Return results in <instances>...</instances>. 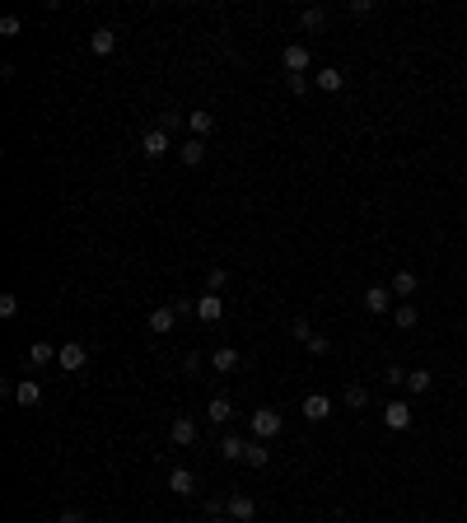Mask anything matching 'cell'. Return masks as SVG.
<instances>
[{
    "label": "cell",
    "mask_w": 467,
    "mask_h": 523,
    "mask_svg": "<svg viewBox=\"0 0 467 523\" xmlns=\"http://www.w3.org/2000/svg\"><path fill=\"white\" fill-rule=\"evenodd\" d=\"M169 150H173V140H169L164 126H150V131L140 136V154H145V159H164Z\"/></svg>",
    "instance_id": "cell-1"
},
{
    "label": "cell",
    "mask_w": 467,
    "mask_h": 523,
    "mask_svg": "<svg viewBox=\"0 0 467 523\" xmlns=\"http://www.w3.org/2000/svg\"><path fill=\"white\" fill-rule=\"evenodd\" d=\"M252 434H257V439H276L280 434V411L276 407H257V411H252Z\"/></svg>",
    "instance_id": "cell-2"
},
{
    "label": "cell",
    "mask_w": 467,
    "mask_h": 523,
    "mask_svg": "<svg viewBox=\"0 0 467 523\" xmlns=\"http://www.w3.org/2000/svg\"><path fill=\"white\" fill-rule=\"evenodd\" d=\"M84 360H89V351H84L79 341H66L61 351H56V365H61L66 374H79V370H84Z\"/></svg>",
    "instance_id": "cell-3"
},
{
    "label": "cell",
    "mask_w": 467,
    "mask_h": 523,
    "mask_svg": "<svg viewBox=\"0 0 467 523\" xmlns=\"http://www.w3.org/2000/svg\"><path fill=\"white\" fill-rule=\"evenodd\" d=\"M280 61H285V75H304L313 56H309V47H304V43H290V47H285V56H280Z\"/></svg>",
    "instance_id": "cell-4"
},
{
    "label": "cell",
    "mask_w": 467,
    "mask_h": 523,
    "mask_svg": "<svg viewBox=\"0 0 467 523\" xmlns=\"http://www.w3.org/2000/svg\"><path fill=\"white\" fill-rule=\"evenodd\" d=\"M224 514H229L234 523H252V514H257V505H252V495L234 491V495H229V505H224Z\"/></svg>",
    "instance_id": "cell-5"
},
{
    "label": "cell",
    "mask_w": 467,
    "mask_h": 523,
    "mask_svg": "<svg viewBox=\"0 0 467 523\" xmlns=\"http://www.w3.org/2000/svg\"><path fill=\"white\" fill-rule=\"evenodd\" d=\"M383 425H388V430H406V425H411V407H406L402 397H392L388 407H383Z\"/></svg>",
    "instance_id": "cell-6"
},
{
    "label": "cell",
    "mask_w": 467,
    "mask_h": 523,
    "mask_svg": "<svg viewBox=\"0 0 467 523\" xmlns=\"http://www.w3.org/2000/svg\"><path fill=\"white\" fill-rule=\"evenodd\" d=\"M178 318H183V313H178V304L155 308V313H150V332H155V337H164V332H173V327H178Z\"/></svg>",
    "instance_id": "cell-7"
},
{
    "label": "cell",
    "mask_w": 467,
    "mask_h": 523,
    "mask_svg": "<svg viewBox=\"0 0 467 523\" xmlns=\"http://www.w3.org/2000/svg\"><path fill=\"white\" fill-rule=\"evenodd\" d=\"M197 318H201V323H220V318H224V299L206 290L201 299H197Z\"/></svg>",
    "instance_id": "cell-8"
},
{
    "label": "cell",
    "mask_w": 467,
    "mask_h": 523,
    "mask_svg": "<svg viewBox=\"0 0 467 523\" xmlns=\"http://www.w3.org/2000/svg\"><path fill=\"white\" fill-rule=\"evenodd\" d=\"M392 299H397V294H392V290H383V285L365 290V308H369V313H388V308H392Z\"/></svg>",
    "instance_id": "cell-9"
},
{
    "label": "cell",
    "mask_w": 467,
    "mask_h": 523,
    "mask_svg": "<svg viewBox=\"0 0 467 523\" xmlns=\"http://www.w3.org/2000/svg\"><path fill=\"white\" fill-rule=\"evenodd\" d=\"M416 285H420V276H416V271H406V266H402V271L392 276V285H388V290L397 294V299H411V294H416Z\"/></svg>",
    "instance_id": "cell-10"
},
{
    "label": "cell",
    "mask_w": 467,
    "mask_h": 523,
    "mask_svg": "<svg viewBox=\"0 0 467 523\" xmlns=\"http://www.w3.org/2000/svg\"><path fill=\"white\" fill-rule=\"evenodd\" d=\"M342 84H346V79H342V70H337V66H323V70L313 75V89H323V93H337Z\"/></svg>",
    "instance_id": "cell-11"
},
{
    "label": "cell",
    "mask_w": 467,
    "mask_h": 523,
    "mask_svg": "<svg viewBox=\"0 0 467 523\" xmlns=\"http://www.w3.org/2000/svg\"><path fill=\"white\" fill-rule=\"evenodd\" d=\"M169 491L173 495H192V491H197V477H192L187 467H173V472H169Z\"/></svg>",
    "instance_id": "cell-12"
},
{
    "label": "cell",
    "mask_w": 467,
    "mask_h": 523,
    "mask_svg": "<svg viewBox=\"0 0 467 523\" xmlns=\"http://www.w3.org/2000/svg\"><path fill=\"white\" fill-rule=\"evenodd\" d=\"M187 126H192L197 140H206L210 131H215V112H187Z\"/></svg>",
    "instance_id": "cell-13"
},
{
    "label": "cell",
    "mask_w": 467,
    "mask_h": 523,
    "mask_svg": "<svg viewBox=\"0 0 467 523\" xmlns=\"http://www.w3.org/2000/svg\"><path fill=\"white\" fill-rule=\"evenodd\" d=\"M169 434H173V444H178V448H187L192 439H197V420H187V416H178Z\"/></svg>",
    "instance_id": "cell-14"
},
{
    "label": "cell",
    "mask_w": 467,
    "mask_h": 523,
    "mask_svg": "<svg viewBox=\"0 0 467 523\" xmlns=\"http://www.w3.org/2000/svg\"><path fill=\"white\" fill-rule=\"evenodd\" d=\"M178 159H183V164H192V169H197V164H201L206 159V140H183V145H178Z\"/></svg>",
    "instance_id": "cell-15"
},
{
    "label": "cell",
    "mask_w": 467,
    "mask_h": 523,
    "mask_svg": "<svg viewBox=\"0 0 467 523\" xmlns=\"http://www.w3.org/2000/svg\"><path fill=\"white\" fill-rule=\"evenodd\" d=\"M112 47H117V33H112V29H98V33L89 38V52H93V56H112Z\"/></svg>",
    "instance_id": "cell-16"
},
{
    "label": "cell",
    "mask_w": 467,
    "mask_h": 523,
    "mask_svg": "<svg viewBox=\"0 0 467 523\" xmlns=\"http://www.w3.org/2000/svg\"><path fill=\"white\" fill-rule=\"evenodd\" d=\"M15 402H19V407H38V402H43V388H38V379H24V384L15 388Z\"/></svg>",
    "instance_id": "cell-17"
},
{
    "label": "cell",
    "mask_w": 467,
    "mask_h": 523,
    "mask_svg": "<svg viewBox=\"0 0 467 523\" xmlns=\"http://www.w3.org/2000/svg\"><path fill=\"white\" fill-rule=\"evenodd\" d=\"M327 411H332V402H327L323 393H309V397H304V416H309V420H327Z\"/></svg>",
    "instance_id": "cell-18"
},
{
    "label": "cell",
    "mask_w": 467,
    "mask_h": 523,
    "mask_svg": "<svg viewBox=\"0 0 467 523\" xmlns=\"http://www.w3.org/2000/svg\"><path fill=\"white\" fill-rule=\"evenodd\" d=\"M56 360V346H47V341H33L29 346V365L33 370H43V365H52Z\"/></svg>",
    "instance_id": "cell-19"
},
{
    "label": "cell",
    "mask_w": 467,
    "mask_h": 523,
    "mask_svg": "<svg viewBox=\"0 0 467 523\" xmlns=\"http://www.w3.org/2000/svg\"><path fill=\"white\" fill-rule=\"evenodd\" d=\"M210 365H215L220 374L238 370V351H234V346H215V355H210Z\"/></svg>",
    "instance_id": "cell-20"
},
{
    "label": "cell",
    "mask_w": 467,
    "mask_h": 523,
    "mask_svg": "<svg viewBox=\"0 0 467 523\" xmlns=\"http://www.w3.org/2000/svg\"><path fill=\"white\" fill-rule=\"evenodd\" d=\"M416 318H420V313H416V304H411V299H402V304L392 308V323L402 327V332H406V327H416Z\"/></svg>",
    "instance_id": "cell-21"
},
{
    "label": "cell",
    "mask_w": 467,
    "mask_h": 523,
    "mask_svg": "<svg viewBox=\"0 0 467 523\" xmlns=\"http://www.w3.org/2000/svg\"><path fill=\"white\" fill-rule=\"evenodd\" d=\"M299 24H304V33H318L327 24V10H323V5H309V10L299 15Z\"/></svg>",
    "instance_id": "cell-22"
},
{
    "label": "cell",
    "mask_w": 467,
    "mask_h": 523,
    "mask_svg": "<svg viewBox=\"0 0 467 523\" xmlns=\"http://www.w3.org/2000/svg\"><path fill=\"white\" fill-rule=\"evenodd\" d=\"M206 416H210V420H215V425H224V420H229V416H234L229 397H210V407H206Z\"/></svg>",
    "instance_id": "cell-23"
},
{
    "label": "cell",
    "mask_w": 467,
    "mask_h": 523,
    "mask_svg": "<svg viewBox=\"0 0 467 523\" xmlns=\"http://www.w3.org/2000/svg\"><path fill=\"white\" fill-rule=\"evenodd\" d=\"M220 453H224V458H243V453H248V439H238V434H224V439H220Z\"/></svg>",
    "instance_id": "cell-24"
},
{
    "label": "cell",
    "mask_w": 467,
    "mask_h": 523,
    "mask_svg": "<svg viewBox=\"0 0 467 523\" xmlns=\"http://www.w3.org/2000/svg\"><path fill=\"white\" fill-rule=\"evenodd\" d=\"M430 384H435L430 370H406V388H411V393H430Z\"/></svg>",
    "instance_id": "cell-25"
},
{
    "label": "cell",
    "mask_w": 467,
    "mask_h": 523,
    "mask_svg": "<svg viewBox=\"0 0 467 523\" xmlns=\"http://www.w3.org/2000/svg\"><path fill=\"white\" fill-rule=\"evenodd\" d=\"M243 462H248V467H266V462H271V453H266L262 444H248V453H243Z\"/></svg>",
    "instance_id": "cell-26"
},
{
    "label": "cell",
    "mask_w": 467,
    "mask_h": 523,
    "mask_svg": "<svg viewBox=\"0 0 467 523\" xmlns=\"http://www.w3.org/2000/svg\"><path fill=\"white\" fill-rule=\"evenodd\" d=\"M346 407H369V388L351 384V388H346Z\"/></svg>",
    "instance_id": "cell-27"
},
{
    "label": "cell",
    "mask_w": 467,
    "mask_h": 523,
    "mask_svg": "<svg viewBox=\"0 0 467 523\" xmlns=\"http://www.w3.org/2000/svg\"><path fill=\"white\" fill-rule=\"evenodd\" d=\"M224 280H229V271H224V266H210V271H206V285H210V294H220V285H224Z\"/></svg>",
    "instance_id": "cell-28"
},
{
    "label": "cell",
    "mask_w": 467,
    "mask_h": 523,
    "mask_svg": "<svg viewBox=\"0 0 467 523\" xmlns=\"http://www.w3.org/2000/svg\"><path fill=\"white\" fill-rule=\"evenodd\" d=\"M290 337H295V341H304V346H309V341H313V327L304 323V318H295V323H290Z\"/></svg>",
    "instance_id": "cell-29"
},
{
    "label": "cell",
    "mask_w": 467,
    "mask_h": 523,
    "mask_svg": "<svg viewBox=\"0 0 467 523\" xmlns=\"http://www.w3.org/2000/svg\"><path fill=\"white\" fill-rule=\"evenodd\" d=\"M285 84H290V93H309L313 79H309V75H285Z\"/></svg>",
    "instance_id": "cell-30"
},
{
    "label": "cell",
    "mask_w": 467,
    "mask_h": 523,
    "mask_svg": "<svg viewBox=\"0 0 467 523\" xmlns=\"http://www.w3.org/2000/svg\"><path fill=\"white\" fill-rule=\"evenodd\" d=\"M19 313V299L15 294H0V318H15Z\"/></svg>",
    "instance_id": "cell-31"
},
{
    "label": "cell",
    "mask_w": 467,
    "mask_h": 523,
    "mask_svg": "<svg viewBox=\"0 0 467 523\" xmlns=\"http://www.w3.org/2000/svg\"><path fill=\"white\" fill-rule=\"evenodd\" d=\"M351 15H355V19L374 15V0H351Z\"/></svg>",
    "instance_id": "cell-32"
},
{
    "label": "cell",
    "mask_w": 467,
    "mask_h": 523,
    "mask_svg": "<svg viewBox=\"0 0 467 523\" xmlns=\"http://www.w3.org/2000/svg\"><path fill=\"white\" fill-rule=\"evenodd\" d=\"M178 122H187L183 112H164V117H159V126H164V131H178Z\"/></svg>",
    "instance_id": "cell-33"
},
{
    "label": "cell",
    "mask_w": 467,
    "mask_h": 523,
    "mask_svg": "<svg viewBox=\"0 0 467 523\" xmlns=\"http://www.w3.org/2000/svg\"><path fill=\"white\" fill-rule=\"evenodd\" d=\"M0 33H5V38H15V33H19V15H5V19H0Z\"/></svg>",
    "instance_id": "cell-34"
},
{
    "label": "cell",
    "mask_w": 467,
    "mask_h": 523,
    "mask_svg": "<svg viewBox=\"0 0 467 523\" xmlns=\"http://www.w3.org/2000/svg\"><path fill=\"white\" fill-rule=\"evenodd\" d=\"M327 351H332V341H327V337H313L309 341V355H327Z\"/></svg>",
    "instance_id": "cell-35"
},
{
    "label": "cell",
    "mask_w": 467,
    "mask_h": 523,
    "mask_svg": "<svg viewBox=\"0 0 467 523\" xmlns=\"http://www.w3.org/2000/svg\"><path fill=\"white\" fill-rule=\"evenodd\" d=\"M383 379H388V388H402V384H406V370H397V365H392Z\"/></svg>",
    "instance_id": "cell-36"
},
{
    "label": "cell",
    "mask_w": 467,
    "mask_h": 523,
    "mask_svg": "<svg viewBox=\"0 0 467 523\" xmlns=\"http://www.w3.org/2000/svg\"><path fill=\"white\" fill-rule=\"evenodd\" d=\"M56 523H84V514H79V509H61V519Z\"/></svg>",
    "instance_id": "cell-37"
},
{
    "label": "cell",
    "mask_w": 467,
    "mask_h": 523,
    "mask_svg": "<svg viewBox=\"0 0 467 523\" xmlns=\"http://www.w3.org/2000/svg\"><path fill=\"white\" fill-rule=\"evenodd\" d=\"M210 523H234V519H224V514H220V519H210Z\"/></svg>",
    "instance_id": "cell-38"
}]
</instances>
